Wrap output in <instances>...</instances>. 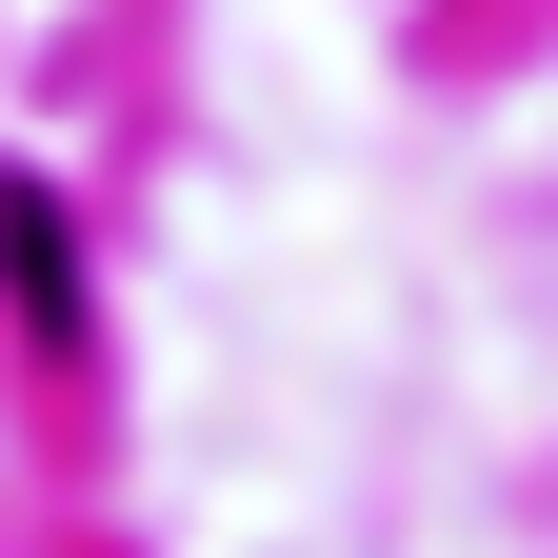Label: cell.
<instances>
[{
	"instance_id": "obj_1",
	"label": "cell",
	"mask_w": 558,
	"mask_h": 558,
	"mask_svg": "<svg viewBox=\"0 0 558 558\" xmlns=\"http://www.w3.org/2000/svg\"><path fill=\"white\" fill-rule=\"evenodd\" d=\"M0 259H21V300H40V339H81V259H60V220H40V199H0Z\"/></svg>"
}]
</instances>
